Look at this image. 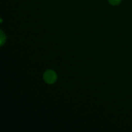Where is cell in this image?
<instances>
[{
    "instance_id": "1",
    "label": "cell",
    "mask_w": 132,
    "mask_h": 132,
    "mask_svg": "<svg viewBox=\"0 0 132 132\" xmlns=\"http://www.w3.org/2000/svg\"><path fill=\"white\" fill-rule=\"evenodd\" d=\"M44 80L48 84H53L55 82L57 79V75L55 72L52 70H48L44 73Z\"/></svg>"
},
{
    "instance_id": "3",
    "label": "cell",
    "mask_w": 132,
    "mask_h": 132,
    "mask_svg": "<svg viewBox=\"0 0 132 132\" xmlns=\"http://www.w3.org/2000/svg\"><path fill=\"white\" fill-rule=\"evenodd\" d=\"M5 39H6V37H5V36H4L3 32V31H1V45H3V44L5 41Z\"/></svg>"
},
{
    "instance_id": "2",
    "label": "cell",
    "mask_w": 132,
    "mask_h": 132,
    "mask_svg": "<svg viewBox=\"0 0 132 132\" xmlns=\"http://www.w3.org/2000/svg\"><path fill=\"white\" fill-rule=\"evenodd\" d=\"M110 3L112 5H117L121 3V0H108Z\"/></svg>"
}]
</instances>
